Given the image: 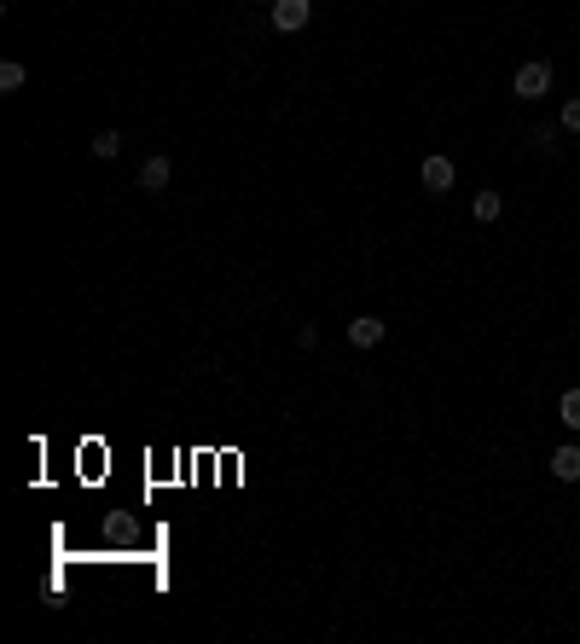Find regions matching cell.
Wrapping results in <instances>:
<instances>
[{
    "label": "cell",
    "instance_id": "obj_1",
    "mask_svg": "<svg viewBox=\"0 0 580 644\" xmlns=\"http://www.w3.org/2000/svg\"><path fill=\"white\" fill-rule=\"evenodd\" d=\"M511 93H516V99H540V93H552V65H545V58H528V65L511 76Z\"/></svg>",
    "mask_w": 580,
    "mask_h": 644
},
{
    "label": "cell",
    "instance_id": "obj_2",
    "mask_svg": "<svg viewBox=\"0 0 580 644\" xmlns=\"http://www.w3.org/2000/svg\"><path fill=\"white\" fill-rule=\"evenodd\" d=\"M308 18H313V0H273V29H279V36L308 29Z\"/></svg>",
    "mask_w": 580,
    "mask_h": 644
},
{
    "label": "cell",
    "instance_id": "obj_3",
    "mask_svg": "<svg viewBox=\"0 0 580 644\" xmlns=\"http://www.w3.org/2000/svg\"><path fill=\"white\" fill-rule=\"evenodd\" d=\"M168 180H175V163H168V157H146V163H139V192H168Z\"/></svg>",
    "mask_w": 580,
    "mask_h": 644
},
{
    "label": "cell",
    "instance_id": "obj_4",
    "mask_svg": "<svg viewBox=\"0 0 580 644\" xmlns=\"http://www.w3.org/2000/svg\"><path fill=\"white\" fill-rule=\"evenodd\" d=\"M349 342H354V349H378V342H383V320H378V313H354V320H349Z\"/></svg>",
    "mask_w": 580,
    "mask_h": 644
},
{
    "label": "cell",
    "instance_id": "obj_5",
    "mask_svg": "<svg viewBox=\"0 0 580 644\" xmlns=\"http://www.w3.org/2000/svg\"><path fill=\"white\" fill-rule=\"evenodd\" d=\"M418 180H424V192H447L453 186V157H424Z\"/></svg>",
    "mask_w": 580,
    "mask_h": 644
},
{
    "label": "cell",
    "instance_id": "obj_6",
    "mask_svg": "<svg viewBox=\"0 0 580 644\" xmlns=\"http://www.w3.org/2000/svg\"><path fill=\"white\" fill-rule=\"evenodd\" d=\"M552 476H557V482H580V447H575V442H563V447L552 453Z\"/></svg>",
    "mask_w": 580,
    "mask_h": 644
},
{
    "label": "cell",
    "instance_id": "obj_7",
    "mask_svg": "<svg viewBox=\"0 0 580 644\" xmlns=\"http://www.w3.org/2000/svg\"><path fill=\"white\" fill-rule=\"evenodd\" d=\"M499 210H505V198H499V192H476V203H470L476 221H499Z\"/></svg>",
    "mask_w": 580,
    "mask_h": 644
},
{
    "label": "cell",
    "instance_id": "obj_8",
    "mask_svg": "<svg viewBox=\"0 0 580 644\" xmlns=\"http://www.w3.org/2000/svg\"><path fill=\"white\" fill-rule=\"evenodd\" d=\"M122 151V134L117 128H99V134H93V157H117Z\"/></svg>",
    "mask_w": 580,
    "mask_h": 644
},
{
    "label": "cell",
    "instance_id": "obj_9",
    "mask_svg": "<svg viewBox=\"0 0 580 644\" xmlns=\"http://www.w3.org/2000/svg\"><path fill=\"white\" fill-rule=\"evenodd\" d=\"M557 418L569 424V430H580V389H569V395L557 401Z\"/></svg>",
    "mask_w": 580,
    "mask_h": 644
},
{
    "label": "cell",
    "instance_id": "obj_10",
    "mask_svg": "<svg viewBox=\"0 0 580 644\" xmlns=\"http://www.w3.org/2000/svg\"><path fill=\"white\" fill-rule=\"evenodd\" d=\"M18 87H24V65L6 58V65H0V93H18Z\"/></svg>",
    "mask_w": 580,
    "mask_h": 644
},
{
    "label": "cell",
    "instance_id": "obj_11",
    "mask_svg": "<svg viewBox=\"0 0 580 644\" xmlns=\"http://www.w3.org/2000/svg\"><path fill=\"white\" fill-rule=\"evenodd\" d=\"M563 128H569V134H580V99H569V105H563Z\"/></svg>",
    "mask_w": 580,
    "mask_h": 644
},
{
    "label": "cell",
    "instance_id": "obj_12",
    "mask_svg": "<svg viewBox=\"0 0 580 644\" xmlns=\"http://www.w3.org/2000/svg\"><path fill=\"white\" fill-rule=\"evenodd\" d=\"M296 349H320V325H302V332H296Z\"/></svg>",
    "mask_w": 580,
    "mask_h": 644
}]
</instances>
